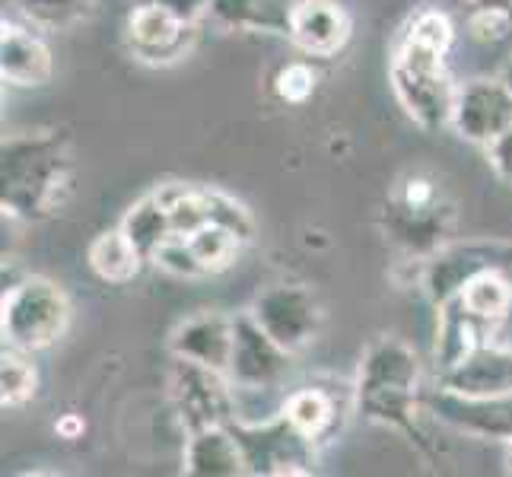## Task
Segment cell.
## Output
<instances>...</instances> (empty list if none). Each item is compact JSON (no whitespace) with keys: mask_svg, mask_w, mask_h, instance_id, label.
<instances>
[{"mask_svg":"<svg viewBox=\"0 0 512 477\" xmlns=\"http://www.w3.org/2000/svg\"><path fill=\"white\" fill-rule=\"evenodd\" d=\"M77 159L64 128H35L4 137L0 150V207L4 217L45 223L74 194Z\"/></svg>","mask_w":512,"mask_h":477,"instance_id":"6da1fadb","label":"cell"},{"mask_svg":"<svg viewBox=\"0 0 512 477\" xmlns=\"http://www.w3.org/2000/svg\"><path fill=\"white\" fill-rule=\"evenodd\" d=\"M353 411L366 423L398 430L430 462L436 458L430 433L423 430L427 392H423L420 360L408 341L382 334L366 347L353 382Z\"/></svg>","mask_w":512,"mask_h":477,"instance_id":"7a4b0ae2","label":"cell"},{"mask_svg":"<svg viewBox=\"0 0 512 477\" xmlns=\"http://www.w3.org/2000/svg\"><path fill=\"white\" fill-rule=\"evenodd\" d=\"M455 201L430 172H404L379 210L382 236L404 261L423 264L455 242Z\"/></svg>","mask_w":512,"mask_h":477,"instance_id":"3957f363","label":"cell"},{"mask_svg":"<svg viewBox=\"0 0 512 477\" xmlns=\"http://www.w3.org/2000/svg\"><path fill=\"white\" fill-rule=\"evenodd\" d=\"M388 86L420 131L439 134L452 128L458 83L449 70V51L398 32L388 61Z\"/></svg>","mask_w":512,"mask_h":477,"instance_id":"277c9868","label":"cell"},{"mask_svg":"<svg viewBox=\"0 0 512 477\" xmlns=\"http://www.w3.org/2000/svg\"><path fill=\"white\" fill-rule=\"evenodd\" d=\"M70 299L58 280L26 274L4 284L0 299V334L4 344L29 353L55 347L70 325Z\"/></svg>","mask_w":512,"mask_h":477,"instance_id":"5b68a950","label":"cell"},{"mask_svg":"<svg viewBox=\"0 0 512 477\" xmlns=\"http://www.w3.org/2000/svg\"><path fill=\"white\" fill-rule=\"evenodd\" d=\"M233 379L220 369L172 357L169 366V398L182 430L194 433L204 427H223L236 420Z\"/></svg>","mask_w":512,"mask_h":477,"instance_id":"8992f818","label":"cell"},{"mask_svg":"<svg viewBox=\"0 0 512 477\" xmlns=\"http://www.w3.org/2000/svg\"><path fill=\"white\" fill-rule=\"evenodd\" d=\"M249 315L290 353L306 350L319 338V331L325 325V309L319 293L309 284H299V280L268 284L252 299Z\"/></svg>","mask_w":512,"mask_h":477,"instance_id":"52a82bcc","label":"cell"},{"mask_svg":"<svg viewBox=\"0 0 512 477\" xmlns=\"http://www.w3.org/2000/svg\"><path fill=\"white\" fill-rule=\"evenodd\" d=\"M229 427L239 439L245 468H249L252 477H293L315 471L312 465L319 446L299 433L284 414L261 423L233 420Z\"/></svg>","mask_w":512,"mask_h":477,"instance_id":"ba28073f","label":"cell"},{"mask_svg":"<svg viewBox=\"0 0 512 477\" xmlns=\"http://www.w3.org/2000/svg\"><path fill=\"white\" fill-rule=\"evenodd\" d=\"M293 353L280 347L249 312L236 315V338L226 376L245 392H271L287 379Z\"/></svg>","mask_w":512,"mask_h":477,"instance_id":"9c48e42d","label":"cell"},{"mask_svg":"<svg viewBox=\"0 0 512 477\" xmlns=\"http://www.w3.org/2000/svg\"><path fill=\"white\" fill-rule=\"evenodd\" d=\"M512 128V90L503 77H474L458 83L452 131L468 144L487 147Z\"/></svg>","mask_w":512,"mask_h":477,"instance_id":"30bf717a","label":"cell"},{"mask_svg":"<svg viewBox=\"0 0 512 477\" xmlns=\"http://www.w3.org/2000/svg\"><path fill=\"white\" fill-rule=\"evenodd\" d=\"M198 26H188L160 0H137L125 20V39L137 61L172 64L185 58Z\"/></svg>","mask_w":512,"mask_h":477,"instance_id":"8fae6325","label":"cell"},{"mask_svg":"<svg viewBox=\"0 0 512 477\" xmlns=\"http://www.w3.org/2000/svg\"><path fill=\"white\" fill-rule=\"evenodd\" d=\"M427 411L439 423H446V427L465 436L493 439V443L503 446L512 443V392L490 395V398H468L436 385L427 392Z\"/></svg>","mask_w":512,"mask_h":477,"instance_id":"7c38bea8","label":"cell"},{"mask_svg":"<svg viewBox=\"0 0 512 477\" xmlns=\"http://www.w3.org/2000/svg\"><path fill=\"white\" fill-rule=\"evenodd\" d=\"M353 35V20L338 0H293L287 39L306 58H338Z\"/></svg>","mask_w":512,"mask_h":477,"instance_id":"4fadbf2b","label":"cell"},{"mask_svg":"<svg viewBox=\"0 0 512 477\" xmlns=\"http://www.w3.org/2000/svg\"><path fill=\"white\" fill-rule=\"evenodd\" d=\"M29 23L4 20L0 29V77L16 90H39L55 77V55Z\"/></svg>","mask_w":512,"mask_h":477,"instance_id":"5bb4252c","label":"cell"},{"mask_svg":"<svg viewBox=\"0 0 512 477\" xmlns=\"http://www.w3.org/2000/svg\"><path fill=\"white\" fill-rule=\"evenodd\" d=\"M233 338H236V315L204 309L175 325L169 338V353L179 360H191L226 373L229 353H233Z\"/></svg>","mask_w":512,"mask_h":477,"instance_id":"9a60e30c","label":"cell"},{"mask_svg":"<svg viewBox=\"0 0 512 477\" xmlns=\"http://www.w3.org/2000/svg\"><path fill=\"white\" fill-rule=\"evenodd\" d=\"M436 385L455 395L468 398H490L512 392V344L487 341L465 357L458 366L436 376Z\"/></svg>","mask_w":512,"mask_h":477,"instance_id":"2e32d148","label":"cell"},{"mask_svg":"<svg viewBox=\"0 0 512 477\" xmlns=\"http://www.w3.org/2000/svg\"><path fill=\"white\" fill-rule=\"evenodd\" d=\"M436 315H439L436 318V344H433L436 376L458 366L465 357H471L481 344L497 338V331H493L487 322H481L474 312H468L458 296L443 306H436Z\"/></svg>","mask_w":512,"mask_h":477,"instance_id":"e0dca14e","label":"cell"},{"mask_svg":"<svg viewBox=\"0 0 512 477\" xmlns=\"http://www.w3.org/2000/svg\"><path fill=\"white\" fill-rule=\"evenodd\" d=\"M182 474H188V477H242V474H249L233 427L223 423V427H204V430L185 433Z\"/></svg>","mask_w":512,"mask_h":477,"instance_id":"ac0fdd59","label":"cell"},{"mask_svg":"<svg viewBox=\"0 0 512 477\" xmlns=\"http://www.w3.org/2000/svg\"><path fill=\"white\" fill-rule=\"evenodd\" d=\"M341 411L344 408L338 395L322 385H299L284 398V404H280V414H284L306 439H312L319 449L338 436Z\"/></svg>","mask_w":512,"mask_h":477,"instance_id":"d6986e66","label":"cell"},{"mask_svg":"<svg viewBox=\"0 0 512 477\" xmlns=\"http://www.w3.org/2000/svg\"><path fill=\"white\" fill-rule=\"evenodd\" d=\"M293 0H210V23L229 32H264V35H290Z\"/></svg>","mask_w":512,"mask_h":477,"instance_id":"ffe728a7","label":"cell"},{"mask_svg":"<svg viewBox=\"0 0 512 477\" xmlns=\"http://www.w3.org/2000/svg\"><path fill=\"white\" fill-rule=\"evenodd\" d=\"M86 264H90V271L102 280V284L125 287L144 271L147 258L134 249V242L121 233V226H115V229H102V233L90 242V249H86Z\"/></svg>","mask_w":512,"mask_h":477,"instance_id":"44dd1931","label":"cell"},{"mask_svg":"<svg viewBox=\"0 0 512 477\" xmlns=\"http://www.w3.org/2000/svg\"><path fill=\"white\" fill-rule=\"evenodd\" d=\"M121 233H125L134 249L147 258V264L153 261V255L163 249V245L175 236V226H172V217H169V207L163 204V198L156 191L144 194V198H137L128 210L125 217H121Z\"/></svg>","mask_w":512,"mask_h":477,"instance_id":"7402d4cb","label":"cell"},{"mask_svg":"<svg viewBox=\"0 0 512 477\" xmlns=\"http://www.w3.org/2000/svg\"><path fill=\"white\" fill-rule=\"evenodd\" d=\"M458 299L481 322H487L493 331H500L503 322L512 315V277L500 268H484L462 287Z\"/></svg>","mask_w":512,"mask_h":477,"instance_id":"603a6c76","label":"cell"},{"mask_svg":"<svg viewBox=\"0 0 512 477\" xmlns=\"http://www.w3.org/2000/svg\"><path fill=\"white\" fill-rule=\"evenodd\" d=\"M20 20L42 32H64L93 20L99 0H10Z\"/></svg>","mask_w":512,"mask_h":477,"instance_id":"cb8c5ba5","label":"cell"},{"mask_svg":"<svg viewBox=\"0 0 512 477\" xmlns=\"http://www.w3.org/2000/svg\"><path fill=\"white\" fill-rule=\"evenodd\" d=\"M35 353L4 344L0 350V404L4 411H20L39 392V366L32 363Z\"/></svg>","mask_w":512,"mask_h":477,"instance_id":"d4e9b609","label":"cell"},{"mask_svg":"<svg viewBox=\"0 0 512 477\" xmlns=\"http://www.w3.org/2000/svg\"><path fill=\"white\" fill-rule=\"evenodd\" d=\"M156 194L169 207V217L175 226V236H191L201 226L210 223V194L207 185H191V182H166L156 188Z\"/></svg>","mask_w":512,"mask_h":477,"instance_id":"484cf974","label":"cell"},{"mask_svg":"<svg viewBox=\"0 0 512 477\" xmlns=\"http://www.w3.org/2000/svg\"><path fill=\"white\" fill-rule=\"evenodd\" d=\"M188 242H191V252H194V258H198L204 277L229 271L239 261L245 245H249L239 233H233V229L220 226V223L201 226L198 233L188 236Z\"/></svg>","mask_w":512,"mask_h":477,"instance_id":"4316f807","label":"cell"},{"mask_svg":"<svg viewBox=\"0 0 512 477\" xmlns=\"http://www.w3.org/2000/svg\"><path fill=\"white\" fill-rule=\"evenodd\" d=\"M319 90V70L312 61H284L271 77V93L284 105H306Z\"/></svg>","mask_w":512,"mask_h":477,"instance_id":"83f0119b","label":"cell"},{"mask_svg":"<svg viewBox=\"0 0 512 477\" xmlns=\"http://www.w3.org/2000/svg\"><path fill=\"white\" fill-rule=\"evenodd\" d=\"M150 264H156L160 271H166L169 277H179V280H198V277H204L198 258H194V252H191L188 236H172L163 245V249L153 255Z\"/></svg>","mask_w":512,"mask_h":477,"instance_id":"f1b7e54d","label":"cell"},{"mask_svg":"<svg viewBox=\"0 0 512 477\" xmlns=\"http://www.w3.org/2000/svg\"><path fill=\"white\" fill-rule=\"evenodd\" d=\"M207 194H210V223L229 226L245 242H252V236H255V220H252L249 210H245L236 198H229V194L220 191V188H207Z\"/></svg>","mask_w":512,"mask_h":477,"instance_id":"f546056e","label":"cell"},{"mask_svg":"<svg viewBox=\"0 0 512 477\" xmlns=\"http://www.w3.org/2000/svg\"><path fill=\"white\" fill-rule=\"evenodd\" d=\"M468 35L481 45H500L512 35V10H471Z\"/></svg>","mask_w":512,"mask_h":477,"instance_id":"4dcf8cb0","label":"cell"},{"mask_svg":"<svg viewBox=\"0 0 512 477\" xmlns=\"http://www.w3.org/2000/svg\"><path fill=\"white\" fill-rule=\"evenodd\" d=\"M484 153H487V166L493 169V175H497L500 182L512 185V128L503 131L497 140H490Z\"/></svg>","mask_w":512,"mask_h":477,"instance_id":"1f68e13d","label":"cell"},{"mask_svg":"<svg viewBox=\"0 0 512 477\" xmlns=\"http://www.w3.org/2000/svg\"><path fill=\"white\" fill-rule=\"evenodd\" d=\"M55 430H58L64 439H80V433H83V420H80L77 414H67Z\"/></svg>","mask_w":512,"mask_h":477,"instance_id":"d6a6232c","label":"cell"},{"mask_svg":"<svg viewBox=\"0 0 512 477\" xmlns=\"http://www.w3.org/2000/svg\"><path fill=\"white\" fill-rule=\"evenodd\" d=\"M471 10H512V0H468Z\"/></svg>","mask_w":512,"mask_h":477,"instance_id":"836d02e7","label":"cell"},{"mask_svg":"<svg viewBox=\"0 0 512 477\" xmlns=\"http://www.w3.org/2000/svg\"><path fill=\"white\" fill-rule=\"evenodd\" d=\"M506 474L512 477V443H506Z\"/></svg>","mask_w":512,"mask_h":477,"instance_id":"e575fe53","label":"cell"},{"mask_svg":"<svg viewBox=\"0 0 512 477\" xmlns=\"http://www.w3.org/2000/svg\"><path fill=\"white\" fill-rule=\"evenodd\" d=\"M500 77H503V80L509 83V90H512V61H509V64L503 67V74H500Z\"/></svg>","mask_w":512,"mask_h":477,"instance_id":"d590c367","label":"cell"}]
</instances>
